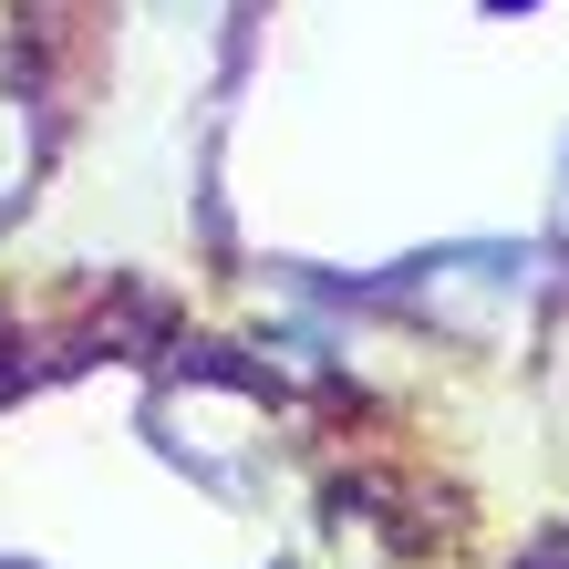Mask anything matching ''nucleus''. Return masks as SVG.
<instances>
[{
  "mask_svg": "<svg viewBox=\"0 0 569 569\" xmlns=\"http://www.w3.org/2000/svg\"><path fill=\"white\" fill-rule=\"evenodd\" d=\"M21 177H31V104L0 83V208L21 197Z\"/></svg>",
  "mask_w": 569,
  "mask_h": 569,
  "instance_id": "1",
  "label": "nucleus"
}]
</instances>
